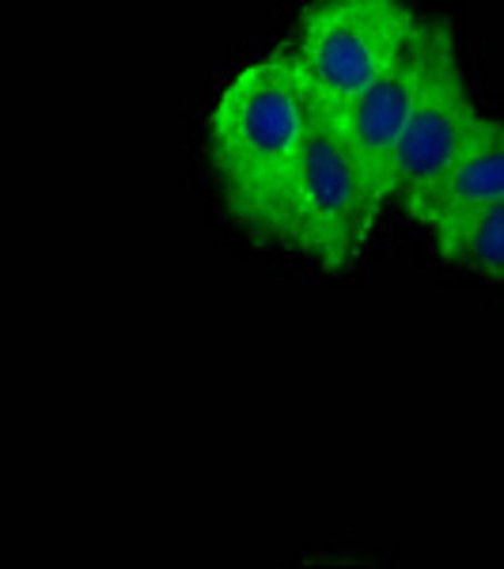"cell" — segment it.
<instances>
[{"instance_id": "obj_4", "label": "cell", "mask_w": 504, "mask_h": 569, "mask_svg": "<svg viewBox=\"0 0 504 569\" xmlns=\"http://www.w3.org/2000/svg\"><path fill=\"white\" fill-rule=\"evenodd\" d=\"M478 122L482 110L474 107L471 91H466L452 31H447V23L436 20L425 88H421L406 133H402L399 149L391 156L387 198L399 201L414 217L421 201L429 198V190L444 179V171L455 163V156L466 149Z\"/></svg>"}, {"instance_id": "obj_3", "label": "cell", "mask_w": 504, "mask_h": 569, "mask_svg": "<svg viewBox=\"0 0 504 569\" xmlns=\"http://www.w3.org/2000/svg\"><path fill=\"white\" fill-rule=\"evenodd\" d=\"M417 16L406 0H308L292 58L319 110L337 114L410 50Z\"/></svg>"}, {"instance_id": "obj_7", "label": "cell", "mask_w": 504, "mask_h": 569, "mask_svg": "<svg viewBox=\"0 0 504 569\" xmlns=\"http://www.w3.org/2000/svg\"><path fill=\"white\" fill-rule=\"evenodd\" d=\"M436 251L452 266H466L490 281H504V198L474 213L447 240H440Z\"/></svg>"}, {"instance_id": "obj_5", "label": "cell", "mask_w": 504, "mask_h": 569, "mask_svg": "<svg viewBox=\"0 0 504 569\" xmlns=\"http://www.w3.org/2000/svg\"><path fill=\"white\" fill-rule=\"evenodd\" d=\"M433 34H436V20L417 23L410 50L402 53L372 88H364L361 96L345 110H337V114H326L323 110V114L334 118L345 130V137L356 144L361 160L369 163L372 179L380 182L383 198H387L391 156H395L402 133H406V126H410V114H414V107H417L421 88H425L429 58H433Z\"/></svg>"}, {"instance_id": "obj_1", "label": "cell", "mask_w": 504, "mask_h": 569, "mask_svg": "<svg viewBox=\"0 0 504 569\" xmlns=\"http://www.w3.org/2000/svg\"><path fill=\"white\" fill-rule=\"evenodd\" d=\"M315 126V99L292 50L251 58L209 110V152L232 213L262 240H278L281 209Z\"/></svg>"}, {"instance_id": "obj_2", "label": "cell", "mask_w": 504, "mask_h": 569, "mask_svg": "<svg viewBox=\"0 0 504 569\" xmlns=\"http://www.w3.org/2000/svg\"><path fill=\"white\" fill-rule=\"evenodd\" d=\"M383 206L387 198L356 144L315 107V126L281 209L278 243L300 247L326 273H342L369 247Z\"/></svg>"}, {"instance_id": "obj_6", "label": "cell", "mask_w": 504, "mask_h": 569, "mask_svg": "<svg viewBox=\"0 0 504 569\" xmlns=\"http://www.w3.org/2000/svg\"><path fill=\"white\" fill-rule=\"evenodd\" d=\"M504 198V122L482 114L478 130L444 171V179L429 190L417 206L414 220L433 232V240H447L455 228H463L474 213Z\"/></svg>"}]
</instances>
